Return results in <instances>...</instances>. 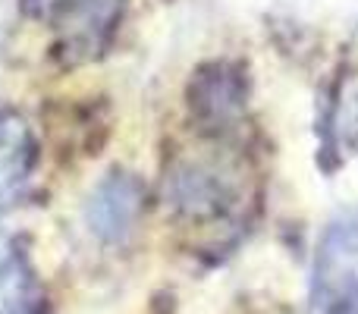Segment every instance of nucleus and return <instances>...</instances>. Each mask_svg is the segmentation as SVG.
Returning <instances> with one entry per match:
<instances>
[{
  "label": "nucleus",
  "instance_id": "6",
  "mask_svg": "<svg viewBox=\"0 0 358 314\" xmlns=\"http://www.w3.org/2000/svg\"><path fill=\"white\" fill-rule=\"evenodd\" d=\"M0 314H41L38 283L16 245H0Z\"/></svg>",
  "mask_w": 358,
  "mask_h": 314
},
{
  "label": "nucleus",
  "instance_id": "4",
  "mask_svg": "<svg viewBox=\"0 0 358 314\" xmlns=\"http://www.w3.org/2000/svg\"><path fill=\"white\" fill-rule=\"evenodd\" d=\"M145 204V189L132 173L113 170L94 185L85 204L88 229L101 242H123L132 233Z\"/></svg>",
  "mask_w": 358,
  "mask_h": 314
},
{
  "label": "nucleus",
  "instance_id": "5",
  "mask_svg": "<svg viewBox=\"0 0 358 314\" xmlns=\"http://www.w3.org/2000/svg\"><path fill=\"white\" fill-rule=\"evenodd\" d=\"M38 160L31 126L16 110H0V210H6L29 185Z\"/></svg>",
  "mask_w": 358,
  "mask_h": 314
},
{
  "label": "nucleus",
  "instance_id": "8",
  "mask_svg": "<svg viewBox=\"0 0 358 314\" xmlns=\"http://www.w3.org/2000/svg\"><path fill=\"white\" fill-rule=\"evenodd\" d=\"M349 145L358 151V101H355V110L349 117Z\"/></svg>",
  "mask_w": 358,
  "mask_h": 314
},
{
  "label": "nucleus",
  "instance_id": "7",
  "mask_svg": "<svg viewBox=\"0 0 358 314\" xmlns=\"http://www.w3.org/2000/svg\"><path fill=\"white\" fill-rule=\"evenodd\" d=\"M85 0H22V10L31 19H73Z\"/></svg>",
  "mask_w": 358,
  "mask_h": 314
},
{
  "label": "nucleus",
  "instance_id": "9",
  "mask_svg": "<svg viewBox=\"0 0 358 314\" xmlns=\"http://www.w3.org/2000/svg\"><path fill=\"white\" fill-rule=\"evenodd\" d=\"M330 314H358V296H355V299H349V302H343L340 308H334Z\"/></svg>",
  "mask_w": 358,
  "mask_h": 314
},
{
  "label": "nucleus",
  "instance_id": "2",
  "mask_svg": "<svg viewBox=\"0 0 358 314\" xmlns=\"http://www.w3.org/2000/svg\"><path fill=\"white\" fill-rule=\"evenodd\" d=\"M245 98H248V79L245 69L236 66V63L217 60L192 76L189 85L192 117L210 132L233 129V123L242 120V113H245Z\"/></svg>",
  "mask_w": 358,
  "mask_h": 314
},
{
  "label": "nucleus",
  "instance_id": "3",
  "mask_svg": "<svg viewBox=\"0 0 358 314\" xmlns=\"http://www.w3.org/2000/svg\"><path fill=\"white\" fill-rule=\"evenodd\" d=\"M236 195H239L236 173L220 164L192 160V164L176 166L173 176H170V204L192 220L227 214L233 208Z\"/></svg>",
  "mask_w": 358,
  "mask_h": 314
},
{
  "label": "nucleus",
  "instance_id": "1",
  "mask_svg": "<svg viewBox=\"0 0 358 314\" xmlns=\"http://www.w3.org/2000/svg\"><path fill=\"white\" fill-rule=\"evenodd\" d=\"M358 296V214L327 227L311 277V314H330Z\"/></svg>",
  "mask_w": 358,
  "mask_h": 314
}]
</instances>
